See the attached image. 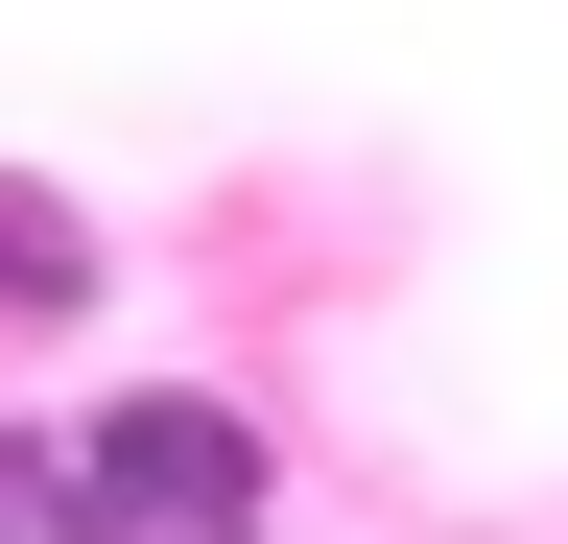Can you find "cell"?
I'll use <instances>...</instances> for the list:
<instances>
[{
    "mask_svg": "<svg viewBox=\"0 0 568 544\" xmlns=\"http://www.w3.org/2000/svg\"><path fill=\"white\" fill-rule=\"evenodd\" d=\"M261 497H284L261 402H213V379H142L48 450V544H261Z\"/></svg>",
    "mask_w": 568,
    "mask_h": 544,
    "instance_id": "6da1fadb",
    "label": "cell"
},
{
    "mask_svg": "<svg viewBox=\"0 0 568 544\" xmlns=\"http://www.w3.org/2000/svg\"><path fill=\"white\" fill-rule=\"evenodd\" d=\"M119 285V237H95V189H48V166H0V331H71Z\"/></svg>",
    "mask_w": 568,
    "mask_h": 544,
    "instance_id": "7a4b0ae2",
    "label": "cell"
}]
</instances>
